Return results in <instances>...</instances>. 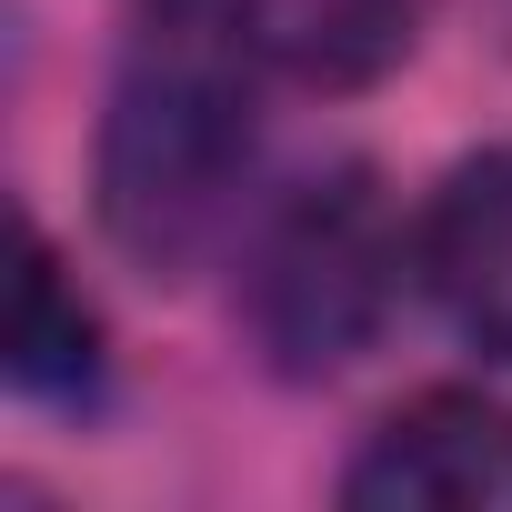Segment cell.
<instances>
[{
    "mask_svg": "<svg viewBox=\"0 0 512 512\" xmlns=\"http://www.w3.org/2000/svg\"><path fill=\"white\" fill-rule=\"evenodd\" d=\"M251 41L221 0H151L101 111V231L141 272H191L251 181Z\"/></svg>",
    "mask_w": 512,
    "mask_h": 512,
    "instance_id": "6da1fadb",
    "label": "cell"
},
{
    "mask_svg": "<svg viewBox=\"0 0 512 512\" xmlns=\"http://www.w3.org/2000/svg\"><path fill=\"white\" fill-rule=\"evenodd\" d=\"M402 292V241L372 191V171L292 181L241 251V322L282 382H332L382 342V312Z\"/></svg>",
    "mask_w": 512,
    "mask_h": 512,
    "instance_id": "7a4b0ae2",
    "label": "cell"
},
{
    "mask_svg": "<svg viewBox=\"0 0 512 512\" xmlns=\"http://www.w3.org/2000/svg\"><path fill=\"white\" fill-rule=\"evenodd\" d=\"M342 502H512V412L482 392H412L352 452Z\"/></svg>",
    "mask_w": 512,
    "mask_h": 512,
    "instance_id": "3957f363",
    "label": "cell"
},
{
    "mask_svg": "<svg viewBox=\"0 0 512 512\" xmlns=\"http://www.w3.org/2000/svg\"><path fill=\"white\" fill-rule=\"evenodd\" d=\"M412 262H422L442 322L482 362H512V151H482L432 191V211L412 231Z\"/></svg>",
    "mask_w": 512,
    "mask_h": 512,
    "instance_id": "277c9868",
    "label": "cell"
},
{
    "mask_svg": "<svg viewBox=\"0 0 512 512\" xmlns=\"http://www.w3.org/2000/svg\"><path fill=\"white\" fill-rule=\"evenodd\" d=\"M231 11L262 71L302 91H372L382 71L412 61L432 0H231Z\"/></svg>",
    "mask_w": 512,
    "mask_h": 512,
    "instance_id": "5b68a950",
    "label": "cell"
},
{
    "mask_svg": "<svg viewBox=\"0 0 512 512\" xmlns=\"http://www.w3.org/2000/svg\"><path fill=\"white\" fill-rule=\"evenodd\" d=\"M11 382L31 402H91L101 392V322L71 292L61 251L21 231V312H11Z\"/></svg>",
    "mask_w": 512,
    "mask_h": 512,
    "instance_id": "8992f818",
    "label": "cell"
}]
</instances>
